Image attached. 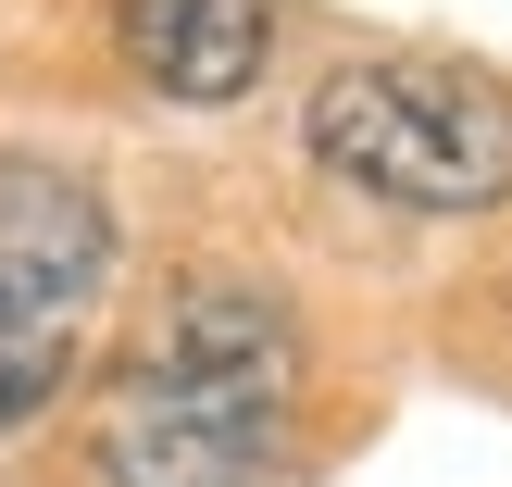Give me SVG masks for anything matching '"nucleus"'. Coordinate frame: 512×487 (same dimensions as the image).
I'll return each instance as SVG.
<instances>
[{"label": "nucleus", "instance_id": "obj_1", "mask_svg": "<svg viewBox=\"0 0 512 487\" xmlns=\"http://www.w3.org/2000/svg\"><path fill=\"white\" fill-rule=\"evenodd\" d=\"M288 413H300L288 300L250 275H175L88 413V475L100 487H275Z\"/></svg>", "mask_w": 512, "mask_h": 487}, {"label": "nucleus", "instance_id": "obj_2", "mask_svg": "<svg viewBox=\"0 0 512 487\" xmlns=\"http://www.w3.org/2000/svg\"><path fill=\"white\" fill-rule=\"evenodd\" d=\"M300 138L338 188L400 200V213H500L512 200V88L475 63H425V50L338 63Z\"/></svg>", "mask_w": 512, "mask_h": 487}, {"label": "nucleus", "instance_id": "obj_3", "mask_svg": "<svg viewBox=\"0 0 512 487\" xmlns=\"http://www.w3.org/2000/svg\"><path fill=\"white\" fill-rule=\"evenodd\" d=\"M113 288V200L63 163L0 150V325H88Z\"/></svg>", "mask_w": 512, "mask_h": 487}, {"label": "nucleus", "instance_id": "obj_4", "mask_svg": "<svg viewBox=\"0 0 512 487\" xmlns=\"http://www.w3.org/2000/svg\"><path fill=\"white\" fill-rule=\"evenodd\" d=\"M113 50L163 100H250L275 63V0H113Z\"/></svg>", "mask_w": 512, "mask_h": 487}, {"label": "nucleus", "instance_id": "obj_5", "mask_svg": "<svg viewBox=\"0 0 512 487\" xmlns=\"http://www.w3.org/2000/svg\"><path fill=\"white\" fill-rule=\"evenodd\" d=\"M75 363H88V325H0V438H25L75 388Z\"/></svg>", "mask_w": 512, "mask_h": 487}]
</instances>
